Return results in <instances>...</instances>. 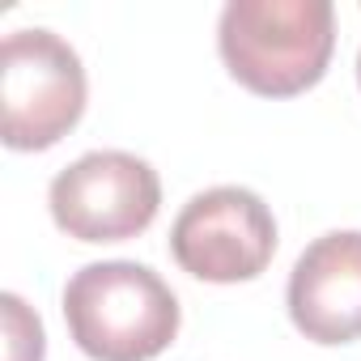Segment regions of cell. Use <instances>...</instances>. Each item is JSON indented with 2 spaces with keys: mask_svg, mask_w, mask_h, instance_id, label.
Wrapping results in <instances>:
<instances>
[{
  "mask_svg": "<svg viewBox=\"0 0 361 361\" xmlns=\"http://www.w3.org/2000/svg\"><path fill=\"white\" fill-rule=\"evenodd\" d=\"M217 51L238 85L259 98H293L323 81L336 51L331 0H230Z\"/></svg>",
  "mask_w": 361,
  "mask_h": 361,
  "instance_id": "6da1fadb",
  "label": "cell"
},
{
  "mask_svg": "<svg viewBox=\"0 0 361 361\" xmlns=\"http://www.w3.org/2000/svg\"><path fill=\"white\" fill-rule=\"evenodd\" d=\"M64 323L94 361H153L178 336V298L136 259H102L68 276Z\"/></svg>",
  "mask_w": 361,
  "mask_h": 361,
  "instance_id": "7a4b0ae2",
  "label": "cell"
},
{
  "mask_svg": "<svg viewBox=\"0 0 361 361\" xmlns=\"http://www.w3.org/2000/svg\"><path fill=\"white\" fill-rule=\"evenodd\" d=\"M85 68L81 56L43 26H22L0 47V106H5L9 149H51L85 115Z\"/></svg>",
  "mask_w": 361,
  "mask_h": 361,
  "instance_id": "3957f363",
  "label": "cell"
},
{
  "mask_svg": "<svg viewBox=\"0 0 361 361\" xmlns=\"http://www.w3.org/2000/svg\"><path fill=\"white\" fill-rule=\"evenodd\" d=\"M51 221L77 243H128L161 209L157 170L123 149H94L64 166L47 188Z\"/></svg>",
  "mask_w": 361,
  "mask_h": 361,
  "instance_id": "277c9868",
  "label": "cell"
},
{
  "mask_svg": "<svg viewBox=\"0 0 361 361\" xmlns=\"http://www.w3.org/2000/svg\"><path fill=\"white\" fill-rule=\"evenodd\" d=\"M170 255L196 281H255L276 255V217L251 188H209L170 226Z\"/></svg>",
  "mask_w": 361,
  "mask_h": 361,
  "instance_id": "5b68a950",
  "label": "cell"
},
{
  "mask_svg": "<svg viewBox=\"0 0 361 361\" xmlns=\"http://www.w3.org/2000/svg\"><path fill=\"white\" fill-rule=\"evenodd\" d=\"M289 319L314 344L361 340V230L314 238L289 272Z\"/></svg>",
  "mask_w": 361,
  "mask_h": 361,
  "instance_id": "8992f818",
  "label": "cell"
},
{
  "mask_svg": "<svg viewBox=\"0 0 361 361\" xmlns=\"http://www.w3.org/2000/svg\"><path fill=\"white\" fill-rule=\"evenodd\" d=\"M0 314H5V361H43L47 336L39 314L18 293H0Z\"/></svg>",
  "mask_w": 361,
  "mask_h": 361,
  "instance_id": "52a82bcc",
  "label": "cell"
},
{
  "mask_svg": "<svg viewBox=\"0 0 361 361\" xmlns=\"http://www.w3.org/2000/svg\"><path fill=\"white\" fill-rule=\"evenodd\" d=\"M357 81H361V56H357Z\"/></svg>",
  "mask_w": 361,
  "mask_h": 361,
  "instance_id": "ba28073f",
  "label": "cell"
}]
</instances>
